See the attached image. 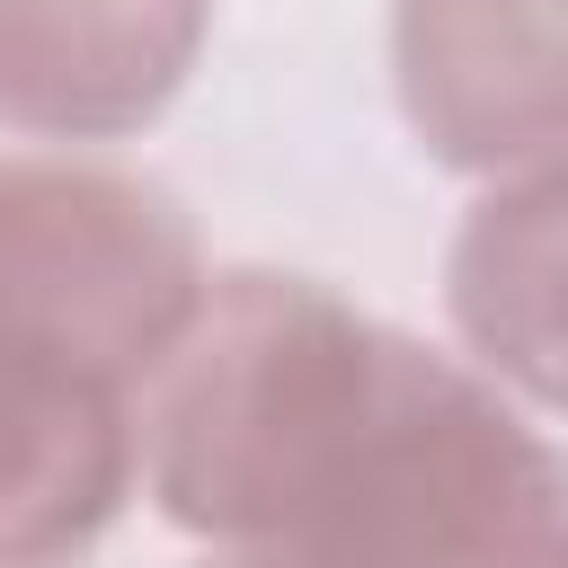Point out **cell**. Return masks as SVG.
<instances>
[{"instance_id":"6da1fadb","label":"cell","mask_w":568,"mask_h":568,"mask_svg":"<svg viewBox=\"0 0 568 568\" xmlns=\"http://www.w3.org/2000/svg\"><path fill=\"white\" fill-rule=\"evenodd\" d=\"M142 479L240 568H559L541 426L311 275L204 284L142 390Z\"/></svg>"},{"instance_id":"7a4b0ae2","label":"cell","mask_w":568,"mask_h":568,"mask_svg":"<svg viewBox=\"0 0 568 568\" xmlns=\"http://www.w3.org/2000/svg\"><path fill=\"white\" fill-rule=\"evenodd\" d=\"M169 186L0 160V568H71L142 479V390L204 302Z\"/></svg>"},{"instance_id":"3957f363","label":"cell","mask_w":568,"mask_h":568,"mask_svg":"<svg viewBox=\"0 0 568 568\" xmlns=\"http://www.w3.org/2000/svg\"><path fill=\"white\" fill-rule=\"evenodd\" d=\"M399 106L453 169L524 178L559 151V0H399Z\"/></svg>"},{"instance_id":"277c9868","label":"cell","mask_w":568,"mask_h":568,"mask_svg":"<svg viewBox=\"0 0 568 568\" xmlns=\"http://www.w3.org/2000/svg\"><path fill=\"white\" fill-rule=\"evenodd\" d=\"M204 53V0H0V124L44 142L142 133Z\"/></svg>"},{"instance_id":"5b68a950","label":"cell","mask_w":568,"mask_h":568,"mask_svg":"<svg viewBox=\"0 0 568 568\" xmlns=\"http://www.w3.org/2000/svg\"><path fill=\"white\" fill-rule=\"evenodd\" d=\"M550 275H559V178L524 169L470 213V231L453 248V311H462L470 346L497 373H515L532 399H550V355H559Z\"/></svg>"},{"instance_id":"8992f818","label":"cell","mask_w":568,"mask_h":568,"mask_svg":"<svg viewBox=\"0 0 568 568\" xmlns=\"http://www.w3.org/2000/svg\"><path fill=\"white\" fill-rule=\"evenodd\" d=\"M213 568H240V559H213Z\"/></svg>"}]
</instances>
